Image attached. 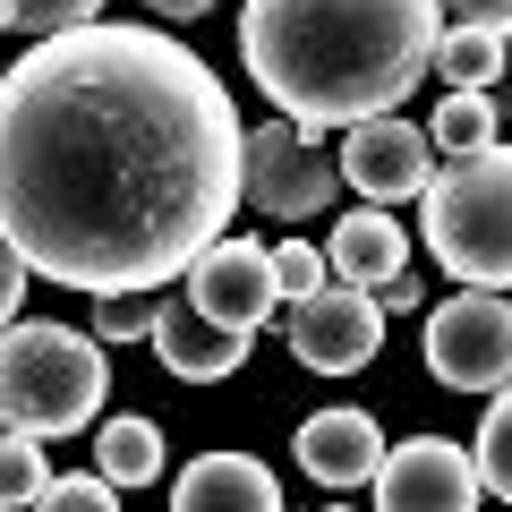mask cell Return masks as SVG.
Segmentation results:
<instances>
[{
	"label": "cell",
	"instance_id": "21",
	"mask_svg": "<svg viewBox=\"0 0 512 512\" xmlns=\"http://www.w3.org/2000/svg\"><path fill=\"white\" fill-rule=\"evenodd\" d=\"M18 35L52 43V35H77V26H103V0H9Z\"/></svg>",
	"mask_w": 512,
	"mask_h": 512
},
{
	"label": "cell",
	"instance_id": "1",
	"mask_svg": "<svg viewBox=\"0 0 512 512\" xmlns=\"http://www.w3.org/2000/svg\"><path fill=\"white\" fill-rule=\"evenodd\" d=\"M248 197L239 103L163 26H77L0 69V239L60 291H163Z\"/></svg>",
	"mask_w": 512,
	"mask_h": 512
},
{
	"label": "cell",
	"instance_id": "29",
	"mask_svg": "<svg viewBox=\"0 0 512 512\" xmlns=\"http://www.w3.org/2000/svg\"><path fill=\"white\" fill-rule=\"evenodd\" d=\"M0 35H18V18H9V0H0Z\"/></svg>",
	"mask_w": 512,
	"mask_h": 512
},
{
	"label": "cell",
	"instance_id": "13",
	"mask_svg": "<svg viewBox=\"0 0 512 512\" xmlns=\"http://www.w3.org/2000/svg\"><path fill=\"white\" fill-rule=\"evenodd\" d=\"M171 512H282V487L256 453H197L171 487Z\"/></svg>",
	"mask_w": 512,
	"mask_h": 512
},
{
	"label": "cell",
	"instance_id": "15",
	"mask_svg": "<svg viewBox=\"0 0 512 512\" xmlns=\"http://www.w3.org/2000/svg\"><path fill=\"white\" fill-rule=\"evenodd\" d=\"M94 478L103 487H154L163 478V427L137 419V410L128 419H103L94 427Z\"/></svg>",
	"mask_w": 512,
	"mask_h": 512
},
{
	"label": "cell",
	"instance_id": "8",
	"mask_svg": "<svg viewBox=\"0 0 512 512\" xmlns=\"http://www.w3.org/2000/svg\"><path fill=\"white\" fill-rule=\"evenodd\" d=\"M274 248H256V239H231L222 231L214 248L188 265V308L205 316V325L222 333H256L265 316H274Z\"/></svg>",
	"mask_w": 512,
	"mask_h": 512
},
{
	"label": "cell",
	"instance_id": "26",
	"mask_svg": "<svg viewBox=\"0 0 512 512\" xmlns=\"http://www.w3.org/2000/svg\"><path fill=\"white\" fill-rule=\"evenodd\" d=\"M419 299H427V291H419V274H393V282L376 291V308H384V316H410Z\"/></svg>",
	"mask_w": 512,
	"mask_h": 512
},
{
	"label": "cell",
	"instance_id": "24",
	"mask_svg": "<svg viewBox=\"0 0 512 512\" xmlns=\"http://www.w3.org/2000/svg\"><path fill=\"white\" fill-rule=\"evenodd\" d=\"M436 18H444V26H470V35L512 43V0H436Z\"/></svg>",
	"mask_w": 512,
	"mask_h": 512
},
{
	"label": "cell",
	"instance_id": "22",
	"mask_svg": "<svg viewBox=\"0 0 512 512\" xmlns=\"http://www.w3.org/2000/svg\"><path fill=\"white\" fill-rule=\"evenodd\" d=\"M274 291L291 299H316V291H333V265H325V248H308V239H282L274 248Z\"/></svg>",
	"mask_w": 512,
	"mask_h": 512
},
{
	"label": "cell",
	"instance_id": "3",
	"mask_svg": "<svg viewBox=\"0 0 512 512\" xmlns=\"http://www.w3.org/2000/svg\"><path fill=\"white\" fill-rule=\"evenodd\" d=\"M103 402H111V350L94 333L52 325V316L0 333V419H9V436H35V444L86 436Z\"/></svg>",
	"mask_w": 512,
	"mask_h": 512
},
{
	"label": "cell",
	"instance_id": "11",
	"mask_svg": "<svg viewBox=\"0 0 512 512\" xmlns=\"http://www.w3.org/2000/svg\"><path fill=\"white\" fill-rule=\"evenodd\" d=\"M291 453H299V470H308L316 487L350 495V487H376V470H384L393 444L376 436V419H367L359 402H333V410H316V419H299Z\"/></svg>",
	"mask_w": 512,
	"mask_h": 512
},
{
	"label": "cell",
	"instance_id": "28",
	"mask_svg": "<svg viewBox=\"0 0 512 512\" xmlns=\"http://www.w3.org/2000/svg\"><path fill=\"white\" fill-rule=\"evenodd\" d=\"M504 103H512V43H504Z\"/></svg>",
	"mask_w": 512,
	"mask_h": 512
},
{
	"label": "cell",
	"instance_id": "5",
	"mask_svg": "<svg viewBox=\"0 0 512 512\" xmlns=\"http://www.w3.org/2000/svg\"><path fill=\"white\" fill-rule=\"evenodd\" d=\"M427 367L453 393H504L512 384V299L504 291H461L427 316Z\"/></svg>",
	"mask_w": 512,
	"mask_h": 512
},
{
	"label": "cell",
	"instance_id": "25",
	"mask_svg": "<svg viewBox=\"0 0 512 512\" xmlns=\"http://www.w3.org/2000/svg\"><path fill=\"white\" fill-rule=\"evenodd\" d=\"M18 299H26V256L0 239V333L18 325Z\"/></svg>",
	"mask_w": 512,
	"mask_h": 512
},
{
	"label": "cell",
	"instance_id": "12",
	"mask_svg": "<svg viewBox=\"0 0 512 512\" xmlns=\"http://www.w3.org/2000/svg\"><path fill=\"white\" fill-rule=\"evenodd\" d=\"M248 350H256V333H222V325H205L188 299H163L154 359H163L180 384H222V376H239V367H248Z\"/></svg>",
	"mask_w": 512,
	"mask_h": 512
},
{
	"label": "cell",
	"instance_id": "19",
	"mask_svg": "<svg viewBox=\"0 0 512 512\" xmlns=\"http://www.w3.org/2000/svg\"><path fill=\"white\" fill-rule=\"evenodd\" d=\"M154 325H163V291H111V299H94V342H103V350L154 342Z\"/></svg>",
	"mask_w": 512,
	"mask_h": 512
},
{
	"label": "cell",
	"instance_id": "4",
	"mask_svg": "<svg viewBox=\"0 0 512 512\" xmlns=\"http://www.w3.org/2000/svg\"><path fill=\"white\" fill-rule=\"evenodd\" d=\"M427 248L470 291H512V146H487L470 163H444L419 197Z\"/></svg>",
	"mask_w": 512,
	"mask_h": 512
},
{
	"label": "cell",
	"instance_id": "6",
	"mask_svg": "<svg viewBox=\"0 0 512 512\" xmlns=\"http://www.w3.org/2000/svg\"><path fill=\"white\" fill-rule=\"evenodd\" d=\"M342 197V163L316 146L299 120H256L248 128V205L274 222H308Z\"/></svg>",
	"mask_w": 512,
	"mask_h": 512
},
{
	"label": "cell",
	"instance_id": "10",
	"mask_svg": "<svg viewBox=\"0 0 512 512\" xmlns=\"http://www.w3.org/2000/svg\"><path fill=\"white\" fill-rule=\"evenodd\" d=\"M342 188H359L367 205H393V197H427V180H436V146H427V128L419 120H367V128H350L342 137Z\"/></svg>",
	"mask_w": 512,
	"mask_h": 512
},
{
	"label": "cell",
	"instance_id": "7",
	"mask_svg": "<svg viewBox=\"0 0 512 512\" xmlns=\"http://www.w3.org/2000/svg\"><path fill=\"white\" fill-rule=\"evenodd\" d=\"M376 350H384L376 291L333 282V291H316V299H299V308H291V359L308 367V376H359Z\"/></svg>",
	"mask_w": 512,
	"mask_h": 512
},
{
	"label": "cell",
	"instance_id": "18",
	"mask_svg": "<svg viewBox=\"0 0 512 512\" xmlns=\"http://www.w3.org/2000/svg\"><path fill=\"white\" fill-rule=\"evenodd\" d=\"M470 461H478V487L512 504V384H504V393L487 402V419H478V444H470Z\"/></svg>",
	"mask_w": 512,
	"mask_h": 512
},
{
	"label": "cell",
	"instance_id": "20",
	"mask_svg": "<svg viewBox=\"0 0 512 512\" xmlns=\"http://www.w3.org/2000/svg\"><path fill=\"white\" fill-rule=\"evenodd\" d=\"M43 487H52V461H43V444H35V436H0V512L43 504Z\"/></svg>",
	"mask_w": 512,
	"mask_h": 512
},
{
	"label": "cell",
	"instance_id": "16",
	"mask_svg": "<svg viewBox=\"0 0 512 512\" xmlns=\"http://www.w3.org/2000/svg\"><path fill=\"white\" fill-rule=\"evenodd\" d=\"M436 69H444V94H487V86H504V43L470 35V26H444L436 35Z\"/></svg>",
	"mask_w": 512,
	"mask_h": 512
},
{
	"label": "cell",
	"instance_id": "2",
	"mask_svg": "<svg viewBox=\"0 0 512 512\" xmlns=\"http://www.w3.org/2000/svg\"><path fill=\"white\" fill-rule=\"evenodd\" d=\"M436 0H248L239 9V60L256 94L316 128L393 120L427 69H436Z\"/></svg>",
	"mask_w": 512,
	"mask_h": 512
},
{
	"label": "cell",
	"instance_id": "17",
	"mask_svg": "<svg viewBox=\"0 0 512 512\" xmlns=\"http://www.w3.org/2000/svg\"><path fill=\"white\" fill-rule=\"evenodd\" d=\"M427 146H444V163H470L495 146V94H444L427 120Z\"/></svg>",
	"mask_w": 512,
	"mask_h": 512
},
{
	"label": "cell",
	"instance_id": "23",
	"mask_svg": "<svg viewBox=\"0 0 512 512\" xmlns=\"http://www.w3.org/2000/svg\"><path fill=\"white\" fill-rule=\"evenodd\" d=\"M35 512H120V487H103L94 470H86V478H52Z\"/></svg>",
	"mask_w": 512,
	"mask_h": 512
},
{
	"label": "cell",
	"instance_id": "9",
	"mask_svg": "<svg viewBox=\"0 0 512 512\" xmlns=\"http://www.w3.org/2000/svg\"><path fill=\"white\" fill-rule=\"evenodd\" d=\"M478 461L453 436H410L376 470V512H478Z\"/></svg>",
	"mask_w": 512,
	"mask_h": 512
},
{
	"label": "cell",
	"instance_id": "27",
	"mask_svg": "<svg viewBox=\"0 0 512 512\" xmlns=\"http://www.w3.org/2000/svg\"><path fill=\"white\" fill-rule=\"evenodd\" d=\"M154 18H171V26H188V18H205V9H214V0H146Z\"/></svg>",
	"mask_w": 512,
	"mask_h": 512
},
{
	"label": "cell",
	"instance_id": "14",
	"mask_svg": "<svg viewBox=\"0 0 512 512\" xmlns=\"http://www.w3.org/2000/svg\"><path fill=\"white\" fill-rule=\"evenodd\" d=\"M325 265H333V282H350V291H384L393 274H410V239H402L393 214L350 205V214L333 222V239H325Z\"/></svg>",
	"mask_w": 512,
	"mask_h": 512
}]
</instances>
